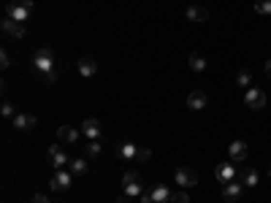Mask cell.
I'll use <instances>...</instances> for the list:
<instances>
[{
    "label": "cell",
    "mask_w": 271,
    "mask_h": 203,
    "mask_svg": "<svg viewBox=\"0 0 271 203\" xmlns=\"http://www.w3.org/2000/svg\"><path fill=\"white\" fill-rule=\"evenodd\" d=\"M71 182H74V174L71 171H57V174L52 176V182H49V187L57 189V192H65V189H71Z\"/></svg>",
    "instance_id": "cell-4"
},
{
    "label": "cell",
    "mask_w": 271,
    "mask_h": 203,
    "mask_svg": "<svg viewBox=\"0 0 271 203\" xmlns=\"http://www.w3.org/2000/svg\"><path fill=\"white\" fill-rule=\"evenodd\" d=\"M187 192H171V203H187Z\"/></svg>",
    "instance_id": "cell-29"
},
{
    "label": "cell",
    "mask_w": 271,
    "mask_h": 203,
    "mask_svg": "<svg viewBox=\"0 0 271 203\" xmlns=\"http://www.w3.org/2000/svg\"><path fill=\"white\" fill-rule=\"evenodd\" d=\"M130 182H138V171L136 168L125 171V176H122V184H130Z\"/></svg>",
    "instance_id": "cell-28"
},
{
    "label": "cell",
    "mask_w": 271,
    "mask_h": 203,
    "mask_svg": "<svg viewBox=\"0 0 271 203\" xmlns=\"http://www.w3.org/2000/svg\"><path fill=\"white\" fill-rule=\"evenodd\" d=\"M11 125L16 130H33L35 125H38V116H33V114H16L11 119Z\"/></svg>",
    "instance_id": "cell-11"
},
{
    "label": "cell",
    "mask_w": 271,
    "mask_h": 203,
    "mask_svg": "<svg viewBox=\"0 0 271 203\" xmlns=\"http://www.w3.org/2000/svg\"><path fill=\"white\" fill-rule=\"evenodd\" d=\"M228 155H230V160H233V162H244V160H247V155H250V149H247V144H244V141H233L228 146Z\"/></svg>",
    "instance_id": "cell-10"
},
{
    "label": "cell",
    "mask_w": 271,
    "mask_h": 203,
    "mask_svg": "<svg viewBox=\"0 0 271 203\" xmlns=\"http://www.w3.org/2000/svg\"><path fill=\"white\" fill-rule=\"evenodd\" d=\"M122 189H125V195H128V198H141V195H144V187H141V182L122 184Z\"/></svg>",
    "instance_id": "cell-22"
},
{
    "label": "cell",
    "mask_w": 271,
    "mask_h": 203,
    "mask_svg": "<svg viewBox=\"0 0 271 203\" xmlns=\"http://www.w3.org/2000/svg\"><path fill=\"white\" fill-rule=\"evenodd\" d=\"M136 152H138L136 144H120V146H117V157H122V160H133Z\"/></svg>",
    "instance_id": "cell-19"
},
{
    "label": "cell",
    "mask_w": 271,
    "mask_h": 203,
    "mask_svg": "<svg viewBox=\"0 0 271 203\" xmlns=\"http://www.w3.org/2000/svg\"><path fill=\"white\" fill-rule=\"evenodd\" d=\"M269 176H271V165H269Z\"/></svg>",
    "instance_id": "cell-35"
},
{
    "label": "cell",
    "mask_w": 271,
    "mask_h": 203,
    "mask_svg": "<svg viewBox=\"0 0 271 203\" xmlns=\"http://www.w3.org/2000/svg\"><path fill=\"white\" fill-rule=\"evenodd\" d=\"M117 203H128V195H120V198H117Z\"/></svg>",
    "instance_id": "cell-34"
},
{
    "label": "cell",
    "mask_w": 271,
    "mask_h": 203,
    "mask_svg": "<svg viewBox=\"0 0 271 203\" xmlns=\"http://www.w3.org/2000/svg\"><path fill=\"white\" fill-rule=\"evenodd\" d=\"M79 73L84 76V79H92V76L98 73V60H92V57H81L79 60Z\"/></svg>",
    "instance_id": "cell-13"
},
{
    "label": "cell",
    "mask_w": 271,
    "mask_h": 203,
    "mask_svg": "<svg viewBox=\"0 0 271 203\" xmlns=\"http://www.w3.org/2000/svg\"><path fill=\"white\" fill-rule=\"evenodd\" d=\"M0 111H3V116H8V119H14V116H16V111H14V103H8V101H3Z\"/></svg>",
    "instance_id": "cell-27"
},
{
    "label": "cell",
    "mask_w": 271,
    "mask_h": 203,
    "mask_svg": "<svg viewBox=\"0 0 271 203\" xmlns=\"http://www.w3.org/2000/svg\"><path fill=\"white\" fill-rule=\"evenodd\" d=\"M241 189H244V184L228 182V184L223 187V198H225V201H239V198H241Z\"/></svg>",
    "instance_id": "cell-16"
},
{
    "label": "cell",
    "mask_w": 271,
    "mask_h": 203,
    "mask_svg": "<svg viewBox=\"0 0 271 203\" xmlns=\"http://www.w3.org/2000/svg\"><path fill=\"white\" fill-rule=\"evenodd\" d=\"M255 11L260 14V16H271V0H257Z\"/></svg>",
    "instance_id": "cell-25"
},
{
    "label": "cell",
    "mask_w": 271,
    "mask_h": 203,
    "mask_svg": "<svg viewBox=\"0 0 271 203\" xmlns=\"http://www.w3.org/2000/svg\"><path fill=\"white\" fill-rule=\"evenodd\" d=\"M49 160H52V165L57 171L60 168H65V165H71V160H68V155H65V149L57 144V146H49Z\"/></svg>",
    "instance_id": "cell-7"
},
{
    "label": "cell",
    "mask_w": 271,
    "mask_h": 203,
    "mask_svg": "<svg viewBox=\"0 0 271 203\" xmlns=\"http://www.w3.org/2000/svg\"><path fill=\"white\" fill-rule=\"evenodd\" d=\"M187 65H190V71H196V73H201V71H206V57H203L201 52H190Z\"/></svg>",
    "instance_id": "cell-17"
},
{
    "label": "cell",
    "mask_w": 271,
    "mask_h": 203,
    "mask_svg": "<svg viewBox=\"0 0 271 203\" xmlns=\"http://www.w3.org/2000/svg\"><path fill=\"white\" fill-rule=\"evenodd\" d=\"M244 103H247L250 108H263L266 106V92H263V89H257V87H250V89H247Z\"/></svg>",
    "instance_id": "cell-8"
},
{
    "label": "cell",
    "mask_w": 271,
    "mask_h": 203,
    "mask_svg": "<svg viewBox=\"0 0 271 203\" xmlns=\"http://www.w3.org/2000/svg\"><path fill=\"white\" fill-rule=\"evenodd\" d=\"M33 71H38L46 81L57 79V71H54V52L49 46L38 49V52L33 54Z\"/></svg>",
    "instance_id": "cell-1"
},
{
    "label": "cell",
    "mask_w": 271,
    "mask_h": 203,
    "mask_svg": "<svg viewBox=\"0 0 271 203\" xmlns=\"http://www.w3.org/2000/svg\"><path fill=\"white\" fill-rule=\"evenodd\" d=\"M81 135H84V138H90V141H98V138L103 135L101 122L92 119V116H90V119H84V122H81Z\"/></svg>",
    "instance_id": "cell-5"
},
{
    "label": "cell",
    "mask_w": 271,
    "mask_h": 203,
    "mask_svg": "<svg viewBox=\"0 0 271 203\" xmlns=\"http://www.w3.org/2000/svg\"><path fill=\"white\" fill-rule=\"evenodd\" d=\"M236 84H239V87H247V89L252 87V73L247 71V68H241V71L236 73Z\"/></svg>",
    "instance_id": "cell-23"
},
{
    "label": "cell",
    "mask_w": 271,
    "mask_h": 203,
    "mask_svg": "<svg viewBox=\"0 0 271 203\" xmlns=\"http://www.w3.org/2000/svg\"><path fill=\"white\" fill-rule=\"evenodd\" d=\"M33 14V0H8L6 3V16L14 22H22L25 25Z\"/></svg>",
    "instance_id": "cell-2"
},
{
    "label": "cell",
    "mask_w": 271,
    "mask_h": 203,
    "mask_svg": "<svg viewBox=\"0 0 271 203\" xmlns=\"http://www.w3.org/2000/svg\"><path fill=\"white\" fill-rule=\"evenodd\" d=\"M184 16H187L190 22H206L211 14H209V8H206V6H187Z\"/></svg>",
    "instance_id": "cell-12"
},
{
    "label": "cell",
    "mask_w": 271,
    "mask_h": 203,
    "mask_svg": "<svg viewBox=\"0 0 271 203\" xmlns=\"http://www.w3.org/2000/svg\"><path fill=\"white\" fill-rule=\"evenodd\" d=\"M174 179H176V184H179L182 189H190V187H196V184H198V174L193 168H176Z\"/></svg>",
    "instance_id": "cell-3"
},
{
    "label": "cell",
    "mask_w": 271,
    "mask_h": 203,
    "mask_svg": "<svg viewBox=\"0 0 271 203\" xmlns=\"http://www.w3.org/2000/svg\"><path fill=\"white\" fill-rule=\"evenodd\" d=\"M149 157H152V149H147V146H138V152H136V157H133V165H141V162H147Z\"/></svg>",
    "instance_id": "cell-24"
},
{
    "label": "cell",
    "mask_w": 271,
    "mask_h": 203,
    "mask_svg": "<svg viewBox=\"0 0 271 203\" xmlns=\"http://www.w3.org/2000/svg\"><path fill=\"white\" fill-rule=\"evenodd\" d=\"M57 138H60L62 144H76L81 138V130L71 128V125H60V128H57Z\"/></svg>",
    "instance_id": "cell-9"
},
{
    "label": "cell",
    "mask_w": 271,
    "mask_h": 203,
    "mask_svg": "<svg viewBox=\"0 0 271 203\" xmlns=\"http://www.w3.org/2000/svg\"><path fill=\"white\" fill-rule=\"evenodd\" d=\"M33 203H49V198H46V195H41V192H38V195H33Z\"/></svg>",
    "instance_id": "cell-31"
},
{
    "label": "cell",
    "mask_w": 271,
    "mask_h": 203,
    "mask_svg": "<svg viewBox=\"0 0 271 203\" xmlns=\"http://www.w3.org/2000/svg\"><path fill=\"white\" fill-rule=\"evenodd\" d=\"M263 71H266V76L271 79V60H266V68H263Z\"/></svg>",
    "instance_id": "cell-33"
},
{
    "label": "cell",
    "mask_w": 271,
    "mask_h": 203,
    "mask_svg": "<svg viewBox=\"0 0 271 203\" xmlns=\"http://www.w3.org/2000/svg\"><path fill=\"white\" fill-rule=\"evenodd\" d=\"M141 203H155V198L149 195V192H144V195H141Z\"/></svg>",
    "instance_id": "cell-32"
},
{
    "label": "cell",
    "mask_w": 271,
    "mask_h": 203,
    "mask_svg": "<svg viewBox=\"0 0 271 203\" xmlns=\"http://www.w3.org/2000/svg\"><path fill=\"white\" fill-rule=\"evenodd\" d=\"M149 195L155 198V203H168L171 201V192H168L166 184H155V187L149 189Z\"/></svg>",
    "instance_id": "cell-18"
},
{
    "label": "cell",
    "mask_w": 271,
    "mask_h": 203,
    "mask_svg": "<svg viewBox=\"0 0 271 203\" xmlns=\"http://www.w3.org/2000/svg\"><path fill=\"white\" fill-rule=\"evenodd\" d=\"M68 168H71V174H74V176H84L90 171V165H87V160H84V157H76V160H71V165H68Z\"/></svg>",
    "instance_id": "cell-20"
},
{
    "label": "cell",
    "mask_w": 271,
    "mask_h": 203,
    "mask_svg": "<svg viewBox=\"0 0 271 203\" xmlns=\"http://www.w3.org/2000/svg\"><path fill=\"white\" fill-rule=\"evenodd\" d=\"M257 182H260L257 171H252V168H244L241 171V184H244V187H255Z\"/></svg>",
    "instance_id": "cell-21"
},
{
    "label": "cell",
    "mask_w": 271,
    "mask_h": 203,
    "mask_svg": "<svg viewBox=\"0 0 271 203\" xmlns=\"http://www.w3.org/2000/svg\"><path fill=\"white\" fill-rule=\"evenodd\" d=\"M0 27H3V33H6L8 35V38H16V41H22V38H25V25H22V22H14V19H8V16H6V19H3V25H0Z\"/></svg>",
    "instance_id": "cell-6"
},
{
    "label": "cell",
    "mask_w": 271,
    "mask_h": 203,
    "mask_svg": "<svg viewBox=\"0 0 271 203\" xmlns=\"http://www.w3.org/2000/svg\"><path fill=\"white\" fill-rule=\"evenodd\" d=\"M8 65H11V57H8V52L3 49V52H0V68H8Z\"/></svg>",
    "instance_id": "cell-30"
},
{
    "label": "cell",
    "mask_w": 271,
    "mask_h": 203,
    "mask_svg": "<svg viewBox=\"0 0 271 203\" xmlns=\"http://www.w3.org/2000/svg\"><path fill=\"white\" fill-rule=\"evenodd\" d=\"M206 103H209V98H206V92H201V89H196V92L187 95V106L193 108V111H201V108H206Z\"/></svg>",
    "instance_id": "cell-14"
},
{
    "label": "cell",
    "mask_w": 271,
    "mask_h": 203,
    "mask_svg": "<svg viewBox=\"0 0 271 203\" xmlns=\"http://www.w3.org/2000/svg\"><path fill=\"white\" fill-rule=\"evenodd\" d=\"M233 176H236V168H233L230 162H220V165H217V179H220L223 184L233 182Z\"/></svg>",
    "instance_id": "cell-15"
},
{
    "label": "cell",
    "mask_w": 271,
    "mask_h": 203,
    "mask_svg": "<svg viewBox=\"0 0 271 203\" xmlns=\"http://www.w3.org/2000/svg\"><path fill=\"white\" fill-rule=\"evenodd\" d=\"M101 141H87V146H84V152H87V157H98L101 155Z\"/></svg>",
    "instance_id": "cell-26"
}]
</instances>
